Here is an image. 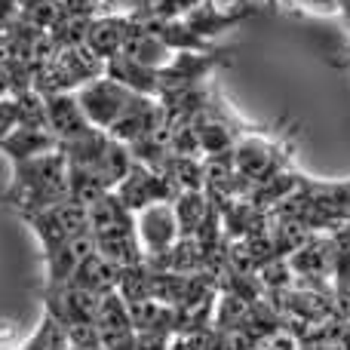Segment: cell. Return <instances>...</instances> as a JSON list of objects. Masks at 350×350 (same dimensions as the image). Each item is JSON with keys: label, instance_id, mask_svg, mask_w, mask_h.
<instances>
[{"label": "cell", "instance_id": "1", "mask_svg": "<svg viewBox=\"0 0 350 350\" xmlns=\"http://www.w3.org/2000/svg\"><path fill=\"white\" fill-rule=\"evenodd\" d=\"M77 102L92 126L114 135L126 148L166 133V108L151 96L129 90L111 77H98L77 92Z\"/></svg>", "mask_w": 350, "mask_h": 350}, {"label": "cell", "instance_id": "2", "mask_svg": "<svg viewBox=\"0 0 350 350\" xmlns=\"http://www.w3.org/2000/svg\"><path fill=\"white\" fill-rule=\"evenodd\" d=\"M12 166H16L12 170V181L0 193V206H12L18 215H28V212H40L71 200L68 163L62 151H49Z\"/></svg>", "mask_w": 350, "mask_h": 350}, {"label": "cell", "instance_id": "3", "mask_svg": "<svg viewBox=\"0 0 350 350\" xmlns=\"http://www.w3.org/2000/svg\"><path fill=\"white\" fill-rule=\"evenodd\" d=\"M292 157H295V126H258L252 133H246L237 142L230 163H234L237 181L243 187L246 197L252 187L267 185L271 178L283 175L286 170H292Z\"/></svg>", "mask_w": 350, "mask_h": 350}, {"label": "cell", "instance_id": "4", "mask_svg": "<svg viewBox=\"0 0 350 350\" xmlns=\"http://www.w3.org/2000/svg\"><path fill=\"white\" fill-rule=\"evenodd\" d=\"M86 212H90V230L92 240H96V252L102 258L114 261L120 267L145 265L139 249V234H135V212H129L117 193H105V197L92 200L86 206Z\"/></svg>", "mask_w": 350, "mask_h": 350}, {"label": "cell", "instance_id": "5", "mask_svg": "<svg viewBox=\"0 0 350 350\" xmlns=\"http://www.w3.org/2000/svg\"><path fill=\"white\" fill-rule=\"evenodd\" d=\"M98 77H105V62L96 59L86 46H59L37 68L31 90L43 98L65 96V92H80Z\"/></svg>", "mask_w": 350, "mask_h": 350}, {"label": "cell", "instance_id": "6", "mask_svg": "<svg viewBox=\"0 0 350 350\" xmlns=\"http://www.w3.org/2000/svg\"><path fill=\"white\" fill-rule=\"evenodd\" d=\"M135 234H139V249L145 265L163 267L181 237L175 203H154L135 212Z\"/></svg>", "mask_w": 350, "mask_h": 350}, {"label": "cell", "instance_id": "7", "mask_svg": "<svg viewBox=\"0 0 350 350\" xmlns=\"http://www.w3.org/2000/svg\"><path fill=\"white\" fill-rule=\"evenodd\" d=\"M114 193L129 212H142L154 203H175L185 193V187L172 175L170 163H166V170H148L142 163H133V170H129V175L120 181V187Z\"/></svg>", "mask_w": 350, "mask_h": 350}, {"label": "cell", "instance_id": "8", "mask_svg": "<svg viewBox=\"0 0 350 350\" xmlns=\"http://www.w3.org/2000/svg\"><path fill=\"white\" fill-rule=\"evenodd\" d=\"M0 151H3L12 163H22V160L59 151V139L43 126H16L3 142H0Z\"/></svg>", "mask_w": 350, "mask_h": 350}, {"label": "cell", "instance_id": "9", "mask_svg": "<svg viewBox=\"0 0 350 350\" xmlns=\"http://www.w3.org/2000/svg\"><path fill=\"white\" fill-rule=\"evenodd\" d=\"M329 246H332V286L338 304L347 310L350 304V221L329 230Z\"/></svg>", "mask_w": 350, "mask_h": 350}, {"label": "cell", "instance_id": "10", "mask_svg": "<svg viewBox=\"0 0 350 350\" xmlns=\"http://www.w3.org/2000/svg\"><path fill=\"white\" fill-rule=\"evenodd\" d=\"M203 0H151L145 16L154 18H185L193 6H200Z\"/></svg>", "mask_w": 350, "mask_h": 350}, {"label": "cell", "instance_id": "11", "mask_svg": "<svg viewBox=\"0 0 350 350\" xmlns=\"http://www.w3.org/2000/svg\"><path fill=\"white\" fill-rule=\"evenodd\" d=\"M292 6L314 16H341V0H292Z\"/></svg>", "mask_w": 350, "mask_h": 350}, {"label": "cell", "instance_id": "12", "mask_svg": "<svg viewBox=\"0 0 350 350\" xmlns=\"http://www.w3.org/2000/svg\"><path fill=\"white\" fill-rule=\"evenodd\" d=\"M18 18V0H0V31Z\"/></svg>", "mask_w": 350, "mask_h": 350}, {"label": "cell", "instance_id": "13", "mask_svg": "<svg viewBox=\"0 0 350 350\" xmlns=\"http://www.w3.org/2000/svg\"><path fill=\"white\" fill-rule=\"evenodd\" d=\"M261 350H298V341L292 338L289 332H283V335H277V338L267 341V345L261 347Z\"/></svg>", "mask_w": 350, "mask_h": 350}, {"label": "cell", "instance_id": "14", "mask_svg": "<svg viewBox=\"0 0 350 350\" xmlns=\"http://www.w3.org/2000/svg\"><path fill=\"white\" fill-rule=\"evenodd\" d=\"M335 65H338V68H347V71H350V55H347V59H338Z\"/></svg>", "mask_w": 350, "mask_h": 350}]
</instances>
